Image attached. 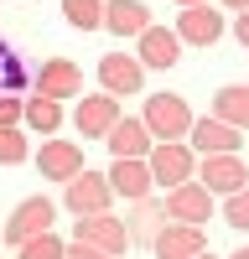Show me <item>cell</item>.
<instances>
[{
	"mask_svg": "<svg viewBox=\"0 0 249 259\" xmlns=\"http://www.w3.org/2000/svg\"><path fill=\"white\" fill-rule=\"evenodd\" d=\"M140 119H145V130H151L156 140H187V135H192V124H197V114L187 109L182 94H151Z\"/></svg>",
	"mask_w": 249,
	"mask_h": 259,
	"instance_id": "6da1fadb",
	"label": "cell"
},
{
	"mask_svg": "<svg viewBox=\"0 0 249 259\" xmlns=\"http://www.w3.org/2000/svg\"><path fill=\"white\" fill-rule=\"evenodd\" d=\"M145 161H151L156 187H166V192H177V187H187V182H197V150L187 145V140H156V150H151Z\"/></svg>",
	"mask_w": 249,
	"mask_h": 259,
	"instance_id": "7a4b0ae2",
	"label": "cell"
},
{
	"mask_svg": "<svg viewBox=\"0 0 249 259\" xmlns=\"http://www.w3.org/2000/svg\"><path fill=\"white\" fill-rule=\"evenodd\" d=\"M114 202V187H109V171H78V177L62 187V207L73 218H94V212H109Z\"/></svg>",
	"mask_w": 249,
	"mask_h": 259,
	"instance_id": "3957f363",
	"label": "cell"
},
{
	"mask_svg": "<svg viewBox=\"0 0 249 259\" xmlns=\"http://www.w3.org/2000/svg\"><path fill=\"white\" fill-rule=\"evenodd\" d=\"M52 218H57V202L52 197H26V202H16V212L6 218V239L11 249H21L26 239H36V233H52Z\"/></svg>",
	"mask_w": 249,
	"mask_h": 259,
	"instance_id": "277c9868",
	"label": "cell"
},
{
	"mask_svg": "<svg viewBox=\"0 0 249 259\" xmlns=\"http://www.w3.org/2000/svg\"><path fill=\"white\" fill-rule=\"evenodd\" d=\"M119 99L114 94H83L78 99V109H73V124H78V135L83 140H109V130L119 124Z\"/></svg>",
	"mask_w": 249,
	"mask_h": 259,
	"instance_id": "5b68a950",
	"label": "cell"
},
{
	"mask_svg": "<svg viewBox=\"0 0 249 259\" xmlns=\"http://www.w3.org/2000/svg\"><path fill=\"white\" fill-rule=\"evenodd\" d=\"M99 89L104 94H140L145 89V62L135 52H104L99 57Z\"/></svg>",
	"mask_w": 249,
	"mask_h": 259,
	"instance_id": "8992f818",
	"label": "cell"
},
{
	"mask_svg": "<svg viewBox=\"0 0 249 259\" xmlns=\"http://www.w3.org/2000/svg\"><path fill=\"white\" fill-rule=\"evenodd\" d=\"M31 94H47L57 104H68V99H83V68L68 57H47L36 68V83H31Z\"/></svg>",
	"mask_w": 249,
	"mask_h": 259,
	"instance_id": "52a82bcc",
	"label": "cell"
},
{
	"mask_svg": "<svg viewBox=\"0 0 249 259\" xmlns=\"http://www.w3.org/2000/svg\"><path fill=\"white\" fill-rule=\"evenodd\" d=\"M73 239L104 249L109 259H119L124 249H130V228H124V218H109V212H94V218H73Z\"/></svg>",
	"mask_w": 249,
	"mask_h": 259,
	"instance_id": "ba28073f",
	"label": "cell"
},
{
	"mask_svg": "<svg viewBox=\"0 0 249 259\" xmlns=\"http://www.w3.org/2000/svg\"><path fill=\"white\" fill-rule=\"evenodd\" d=\"M197 182L213 197H234V192L249 187V166L239 156H197Z\"/></svg>",
	"mask_w": 249,
	"mask_h": 259,
	"instance_id": "9c48e42d",
	"label": "cell"
},
{
	"mask_svg": "<svg viewBox=\"0 0 249 259\" xmlns=\"http://www.w3.org/2000/svg\"><path fill=\"white\" fill-rule=\"evenodd\" d=\"M187 145H192L197 156H239V145H244V130L223 124L218 114H202V119L192 124V135H187Z\"/></svg>",
	"mask_w": 249,
	"mask_h": 259,
	"instance_id": "30bf717a",
	"label": "cell"
},
{
	"mask_svg": "<svg viewBox=\"0 0 249 259\" xmlns=\"http://www.w3.org/2000/svg\"><path fill=\"white\" fill-rule=\"evenodd\" d=\"M166 218L172 223H192V228H202L208 218H213V192H208L202 182H187V187H177V192H166Z\"/></svg>",
	"mask_w": 249,
	"mask_h": 259,
	"instance_id": "8fae6325",
	"label": "cell"
},
{
	"mask_svg": "<svg viewBox=\"0 0 249 259\" xmlns=\"http://www.w3.org/2000/svg\"><path fill=\"white\" fill-rule=\"evenodd\" d=\"M36 171H42L47 182H62V187H68L78 171H89V166H83V145H73V140H42Z\"/></svg>",
	"mask_w": 249,
	"mask_h": 259,
	"instance_id": "7c38bea8",
	"label": "cell"
},
{
	"mask_svg": "<svg viewBox=\"0 0 249 259\" xmlns=\"http://www.w3.org/2000/svg\"><path fill=\"white\" fill-rule=\"evenodd\" d=\"M151 26L156 21H151V6H145V0H104V31L140 41Z\"/></svg>",
	"mask_w": 249,
	"mask_h": 259,
	"instance_id": "4fadbf2b",
	"label": "cell"
},
{
	"mask_svg": "<svg viewBox=\"0 0 249 259\" xmlns=\"http://www.w3.org/2000/svg\"><path fill=\"white\" fill-rule=\"evenodd\" d=\"M104 145H109L114 161H145V156L156 150V135L145 130V119H130V114H124V119L109 130V140H104Z\"/></svg>",
	"mask_w": 249,
	"mask_h": 259,
	"instance_id": "5bb4252c",
	"label": "cell"
},
{
	"mask_svg": "<svg viewBox=\"0 0 249 259\" xmlns=\"http://www.w3.org/2000/svg\"><path fill=\"white\" fill-rule=\"evenodd\" d=\"M151 254L156 259H197V254H208V233L192 223H166L161 239L151 244Z\"/></svg>",
	"mask_w": 249,
	"mask_h": 259,
	"instance_id": "9a60e30c",
	"label": "cell"
},
{
	"mask_svg": "<svg viewBox=\"0 0 249 259\" xmlns=\"http://www.w3.org/2000/svg\"><path fill=\"white\" fill-rule=\"evenodd\" d=\"M135 57L145 62V68H177V62H182V36H177V26H151V31H145L140 41H135Z\"/></svg>",
	"mask_w": 249,
	"mask_h": 259,
	"instance_id": "2e32d148",
	"label": "cell"
},
{
	"mask_svg": "<svg viewBox=\"0 0 249 259\" xmlns=\"http://www.w3.org/2000/svg\"><path fill=\"white\" fill-rule=\"evenodd\" d=\"M109 187H114V197H124V202H145L156 192L151 161H114L109 166Z\"/></svg>",
	"mask_w": 249,
	"mask_h": 259,
	"instance_id": "e0dca14e",
	"label": "cell"
},
{
	"mask_svg": "<svg viewBox=\"0 0 249 259\" xmlns=\"http://www.w3.org/2000/svg\"><path fill=\"white\" fill-rule=\"evenodd\" d=\"M177 36H182V47H213L223 36V11H208V6L182 11L177 16Z\"/></svg>",
	"mask_w": 249,
	"mask_h": 259,
	"instance_id": "ac0fdd59",
	"label": "cell"
},
{
	"mask_svg": "<svg viewBox=\"0 0 249 259\" xmlns=\"http://www.w3.org/2000/svg\"><path fill=\"white\" fill-rule=\"evenodd\" d=\"M166 223H172V218H166V202H156V197L130 202V218H124V228H130V244H145V249L161 239Z\"/></svg>",
	"mask_w": 249,
	"mask_h": 259,
	"instance_id": "d6986e66",
	"label": "cell"
},
{
	"mask_svg": "<svg viewBox=\"0 0 249 259\" xmlns=\"http://www.w3.org/2000/svg\"><path fill=\"white\" fill-rule=\"evenodd\" d=\"M213 114L234 130H249V83H223L213 94Z\"/></svg>",
	"mask_w": 249,
	"mask_h": 259,
	"instance_id": "ffe728a7",
	"label": "cell"
},
{
	"mask_svg": "<svg viewBox=\"0 0 249 259\" xmlns=\"http://www.w3.org/2000/svg\"><path fill=\"white\" fill-rule=\"evenodd\" d=\"M26 130H36V135H57L62 130V104L47 99V94H31L26 99V119H21Z\"/></svg>",
	"mask_w": 249,
	"mask_h": 259,
	"instance_id": "44dd1931",
	"label": "cell"
},
{
	"mask_svg": "<svg viewBox=\"0 0 249 259\" xmlns=\"http://www.w3.org/2000/svg\"><path fill=\"white\" fill-rule=\"evenodd\" d=\"M62 21L73 31H104V0H62Z\"/></svg>",
	"mask_w": 249,
	"mask_h": 259,
	"instance_id": "7402d4cb",
	"label": "cell"
},
{
	"mask_svg": "<svg viewBox=\"0 0 249 259\" xmlns=\"http://www.w3.org/2000/svg\"><path fill=\"white\" fill-rule=\"evenodd\" d=\"M16 259H68V244L57 239V233H36L16 249Z\"/></svg>",
	"mask_w": 249,
	"mask_h": 259,
	"instance_id": "603a6c76",
	"label": "cell"
},
{
	"mask_svg": "<svg viewBox=\"0 0 249 259\" xmlns=\"http://www.w3.org/2000/svg\"><path fill=\"white\" fill-rule=\"evenodd\" d=\"M31 156L26 135H21V124H0V166H21Z\"/></svg>",
	"mask_w": 249,
	"mask_h": 259,
	"instance_id": "cb8c5ba5",
	"label": "cell"
},
{
	"mask_svg": "<svg viewBox=\"0 0 249 259\" xmlns=\"http://www.w3.org/2000/svg\"><path fill=\"white\" fill-rule=\"evenodd\" d=\"M223 223L239 228V233H249V187L234 192V197H223Z\"/></svg>",
	"mask_w": 249,
	"mask_h": 259,
	"instance_id": "d4e9b609",
	"label": "cell"
},
{
	"mask_svg": "<svg viewBox=\"0 0 249 259\" xmlns=\"http://www.w3.org/2000/svg\"><path fill=\"white\" fill-rule=\"evenodd\" d=\"M26 119V99L21 94H0V124H21Z\"/></svg>",
	"mask_w": 249,
	"mask_h": 259,
	"instance_id": "484cf974",
	"label": "cell"
},
{
	"mask_svg": "<svg viewBox=\"0 0 249 259\" xmlns=\"http://www.w3.org/2000/svg\"><path fill=\"white\" fill-rule=\"evenodd\" d=\"M68 259H109V254L94 249V244H83V239H73V244H68Z\"/></svg>",
	"mask_w": 249,
	"mask_h": 259,
	"instance_id": "4316f807",
	"label": "cell"
},
{
	"mask_svg": "<svg viewBox=\"0 0 249 259\" xmlns=\"http://www.w3.org/2000/svg\"><path fill=\"white\" fill-rule=\"evenodd\" d=\"M234 36H239V47L249 52V11H239V16H234Z\"/></svg>",
	"mask_w": 249,
	"mask_h": 259,
	"instance_id": "83f0119b",
	"label": "cell"
},
{
	"mask_svg": "<svg viewBox=\"0 0 249 259\" xmlns=\"http://www.w3.org/2000/svg\"><path fill=\"white\" fill-rule=\"evenodd\" d=\"M223 6H228V11H249V0H223Z\"/></svg>",
	"mask_w": 249,
	"mask_h": 259,
	"instance_id": "f1b7e54d",
	"label": "cell"
},
{
	"mask_svg": "<svg viewBox=\"0 0 249 259\" xmlns=\"http://www.w3.org/2000/svg\"><path fill=\"white\" fill-rule=\"evenodd\" d=\"M177 6H182V11H192V6H208V0H177Z\"/></svg>",
	"mask_w": 249,
	"mask_h": 259,
	"instance_id": "f546056e",
	"label": "cell"
},
{
	"mask_svg": "<svg viewBox=\"0 0 249 259\" xmlns=\"http://www.w3.org/2000/svg\"><path fill=\"white\" fill-rule=\"evenodd\" d=\"M228 259H249V249H234V254H228Z\"/></svg>",
	"mask_w": 249,
	"mask_h": 259,
	"instance_id": "4dcf8cb0",
	"label": "cell"
},
{
	"mask_svg": "<svg viewBox=\"0 0 249 259\" xmlns=\"http://www.w3.org/2000/svg\"><path fill=\"white\" fill-rule=\"evenodd\" d=\"M197 259H213V254H197Z\"/></svg>",
	"mask_w": 249,
	"mask_h": 259,
	"instance_id": "1f68e13d",
	"label": "cell"
}]
</instances>
